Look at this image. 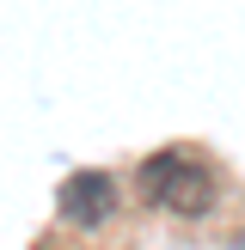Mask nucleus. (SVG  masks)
<instances>
[{
    "label": "nucleus",
    "mask_w": 245,
    "mask_h": 250,
    "mask_svg": "<svg viewBox=\"0 0 245 250\" xmlns=\"http://www.w3.org/2000/svg\"><path fill=\"white\" fill-rule=\"evenodd\" d=\"M61 214H68L74 226H104V220L117 214V183H110L104 171H74V177L61 183Z\"/></svg>",
    "instance_id": "nucleus-1"
},
{
    "label": "nucleus",
    "mask_w": 245,
    "mask_h": 250,
    "mask_svg": "<svg viewBox=\"0 0 245 250\" xmlns=\"http://www.w3.org/2000/svg\"><path fill=\"white\" fill-rule=\"evenodd\" d=\"M159 208H172V214H184V220H202L208 208H215V177H208L202 165H190V159H178V171H172L166 189H159Z\"/></svg>",
    "instance_id": "nucleus-2"
},
{
    "label": "nucleus",
    "mask_w": 245,
    "mask_h": 250,
    "mask_svg": "<svg viewBox=\"0 0 245 250\" xmlns=\"http://www.w3.org/2000/svg\"><path fill=\"white\" fill-rule=\"evenodd\" d=\"M172 171H178V159H172V153H159V159H147V165H141V177H135V183H141L147 202H159V189H166Z\"/></svg>",
    "instance_id": "nucleus-3"
},
{
    "label": "nucleus",
    "mask_w": 245,
    "mask_h": 250,
    "mask_svg": "<svg viewBox=\"0 0 245 250\" xmlns=\"http://www.w3.org/2000/svg\"><path fill=\"white\" fill-rule=\"evenodd\" d=\"M233 244H239V250H245V232H239V238H233Z\"/></svg>",
    "instance_id": "nucleus-4"
}]
</instances>
